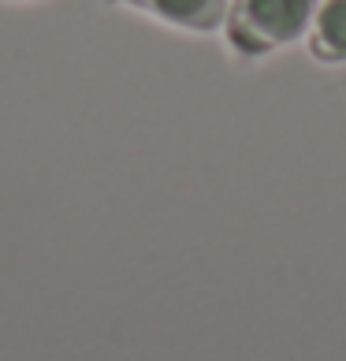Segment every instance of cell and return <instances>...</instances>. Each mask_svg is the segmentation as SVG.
Here are the masks:
<instances>
[{"label":"cell","instance_id":"1","mask_svg":"<svg viewBox=\"0 0 346 361\" xmlns=\"http://www.w3.org/2000/svg\"><path fill=\"white\" fill-rule=\"evenodd\" d=\"M321 0H231L223 34L238 56H268L309 34Z\"/></svg>","mask_w":346,"mask_h":361},{"label":"cell","instance_id":"2","mask_svg":"<svg viewBox=\"0 0 346 361\" xmlns=\"http://www.w3.org/2000/svg\"><path fill=\"white\" fill-rule=\"evenodd\" d=\"M109 4H127L168 26H179V30L209 34L216 26H223L231 0H109Z\"/></svg>","mask_w":346,"mask_h":361},{"label":"cell","instance_id":"3","mask_svg":"<svg viewBox=\"0 0 346 361\" xmlns=\"http://www.w3.org/2000/svg\"><path fill=\"white\" fill-rule=\"evenodd\" d=\"M305 42L316 60L346 63V0H321Z\"/></svg>","mask_w":346,"mask_h":361}]
</instances>
